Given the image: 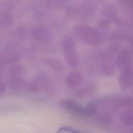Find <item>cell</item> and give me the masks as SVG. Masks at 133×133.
<instances>
[{"mask_svg": "<svg viewBox=\"0 0 133 133\" xmlns=\"http://www.w3.org/2000/svg\"><path fill=\"white\" fill-rule=\"evenodd\" d=\"M56 133H86V132L76 130L70 127L62 126L60 127L57 130Z\"/></svg>", "mask_w": 133, "mask_h": 133, "instance_id": "obj_1", "label": "cell"}]
</instances>
